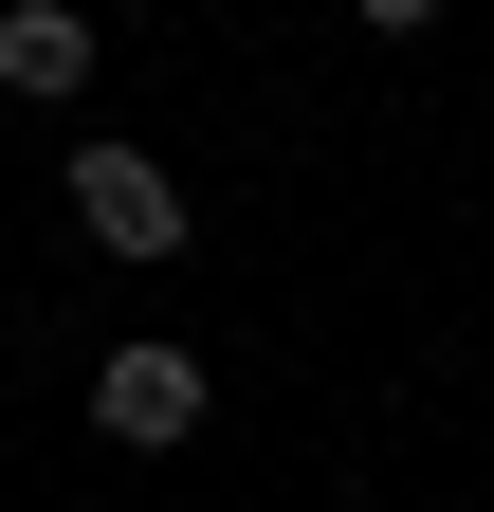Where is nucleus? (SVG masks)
Wrapping results in <instances>:
<instances>
[{
    "label": "nucleus",
    "instance_id": "nucleus-4",
    "mask_svg": "<svg viewBox=\"0 0 494 512\" xmlns=\"http://www.w3.org/2000/svg\"><path fill=\"white\" fill-rule=\"evenodd\" d=\"M348 19H366V37H421V19H440V0H348Z\"/></svg>",
    "mask_w": 494,
    "mask_h": 512
},
{
    "label": "nucleus",
    "instance_id": "nucleus-1",
    "mask_svg": "<svg viewBox=\"0 0 494 512\" xmlns=\"http://www.w3.org/2000/svg\"><path fill=\"white\" fill-rule=\"evenodd\" d=\"M202 403H220V366L165 348V330H129V348L92 366V439H110V458H183V439H202Z\"/></svg>",
    "mask_w": 494,
    "mask_h": 512
},
{
    "label": "nucleus",
    "instance_id": "nucleus-2",
    "mask_svg": "<svg viewBox=\"0 0 494 512\" xmlns=\"http://www.w3.org/2000/svg\"><path fill=\"white\" fill-rule=\"evenodd\" d=\"M74 220H92L110 256H129V275H147V256H183V238H202V220H183V183H165L147 147H74Z\"/></svg>",
    "mask_w": 494,
    "mask_h": 512
},
{
    "label": "nucleus",
    "instance_id": "nucleus-3",
    "mask_svg": "<svg viewBox=\"0 0 494 512\" xmlns=\"http://www.w3.org/2000/svg\"><path fill=\"white\" fill-rule=\"evenodd\" d=\"M0 92H19V110H74L92 92V0H0Z\"/></svg>",
    "mask_w": 494,
    "mask_h": 512
}]
</instances>
